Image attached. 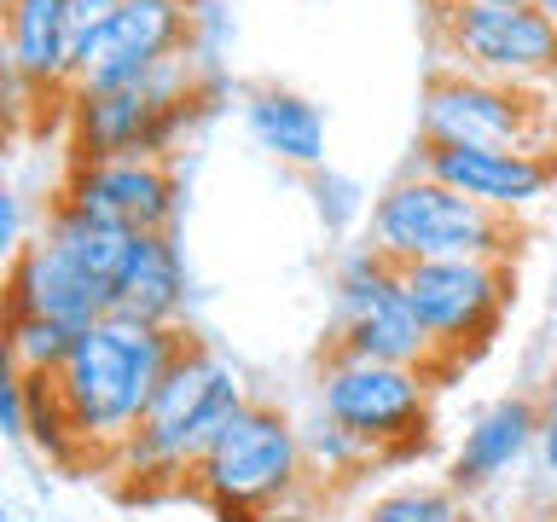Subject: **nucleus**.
Returning a JSON list of instances; mask_svg holds the SVG:
<instances>
[{"label":"nucleus","instance_id":"ddd939ff","mask_svg":"<svg viewBox=\"0 0 557 522\" xmlns=\"http://www.w3.org/2000/svg\"><path fill=\"white\" fill-rule=\"evenodd\" d=\"M59 198L128 233H174L186 191L163 157H104V163H70Z\"/></svg>","mask_w":557,"mask_h":522},{"label":"nucleus","instance_id":"f704fd0d","mask_svg":"<svg viewBox=\"0 0 557 522\" xmlns=\"http://www.w3.org/2000/svg\"><path fill=\"white\" fill-rule=\"evenodd\" d=\"M0 134H7V122H0Z\"/></svg>","mask_w":557,"mask_h":522},{"label":"nucleus","instance_id":"20e7f679","mask_svg":"<svg viewBox=\"0 0 557 522\" xmlns=\"http://www.w3.org/2000/svg\"><path fill=\"white\" fill-rule=\"evenodd\" d=\"M366 244L389 256L395 268L412 261H453V256H482V261H517L522 226L494 215V209L459 198L424 169H407L372 198L366 215Z\"/></svg>","mask_w":557,"mask_h":522},{"label":"nucleus","instance_id":"6ab92c4d","mask_svg":"<svg viewBox=\"0 0 557 522\" xmlns=\"http://www.w3.org/2000/svg\"><path fill=\"white\" fill-rule=\"evenodd\" d=\"M41 238L59 244V250L76 261L94 285H104V296H111V285H116V273H122V261H128L139 233H128V226H116V221H104V215H87V209H76L70 198H59V203L47 209Z\"/></svg>","mask_w":557,"mask_h":522},{"label":"nucleus","instance_id":"423d86ee","mask_svg":"<svg viewBox=\"0 0 557 522\" xmlns=\"http://www.w3.org/2000/svg\"><path fill=\"white\" fill-rule=\"evenodd\" d=\"M430 29L442 70L522 87V94L546 99L557 87V29L540 17L529 0L511 7H487V0H430Z\"/></svg>","mask_w":557,"mask_h":522},{"label":"nucleus","instance_id":"c756f323","mask_svg":"<svg viewBox=\"0 0 557 522\" xmlns=\"http://www.w3.org/2000/svg\"><path fill=\"white\" fill-rule=\"evenodd\" d=\"M529 7H534L540 17H546V24H552V29H557V0H529Z\"/></svg>","mask_w":557,"mask_h":522},{"label":"nucleus","instance_id":"0eeeda50","mask_svg":"<svg viewBox=\"0 0 557 522\" xmlns=\"http://www.w3.org/2000/svg\"><path fill=\"white\" fill-rule=\"evenodd\" d=\"M313 412L331 424L360 435L377 459L424 447L430 430V372L424 365H389V360H360L348 348H325L313 372Z\"/></svg>","mask_w":557,"mask_h":522},{"label":"nucleus","instance_id":"39448f33","mask_svg":"<svg viewBox=\"0 0 557 522\" xmlns=\"http://www.w3.org/2000/svg\"><path fill=\"white\" fill-rule=\"evenodd\" d=\"M186 487L215 517H250L261 505L308 494V459H302V424L273 407V400H244L226 418V430L203 447Z\"/></svg>","mask_w":557,"mask_h":522},{"label":"nucleus","instance_id":"393cba45","mask_svg":"<svg viewBox=\"0 0 557 522\" xmlns=\"http://www.w3.org/2000/svg\"><path fill=\"white\" fill-rule=\"evenodd\" d=\"M540 470H546V482L557 487V360L546 372V395H540V447H534Z\"/></svg>","mask_w":557,"mask_h":522},{"label":"nucleus","instance_id":"f8f14e48","mask_svg":"<svg viewBox=\"0 0 557 522\" xmlns=\"http://www.w3.org/2000/svg\"><path fill=\"white\" fill-rule=\"evenodd\" d=\"M418 169L453 186L459 198L494 209L505 221H522L557 186V146H424Z\"/></svg>","mask_w":557,"mask_h":522},{"label":"nucleus","instance_id":"2f4dec72","mask_svg":"<svg viewBox=\"0 0 557 522\" xmlns=\"http://www.w3.org/2000/svg\"><path fill=\"white\" fill-rule=\"evenodd\" d=\"M181 7H191V12H198V7H209V0H181Z\"/></svg>","mask_w":557,"mask_h":522},{"label":"nucleus","instance_id":"412c9836","mask_svg":"<svg viewBox=\"0 0 557 522\" xmlns=\"http://www.w3.org/2000/svg\"><path fill=\"white\" fill-rule=\"evenodd\" d=\"M302 459H308V482H355L366 464H377V452L360 442V435H348L343 424H331L325 412H313L302 424Z\"/></svg>","mask_w":557,"mask_h":522},{"label":"nucleus","instance_id":"9d476101","mask_svg":"<svg viewBox=\"0 0 557 522\" xmlns=\"http://www.w3.org/2000/svg\"><path fill=\"white\" fill-rule=\"evenodd\" d=\"M546 99L465 70H435L418 99V146H546ZM557 146V139H552Z\"/></svg>","mask_w":557,"mask_h":522},{"label":"nucleus","instance_id":"72a5a7b5","mask_svg":"<svg viewBox=\"0 0 557 522\" xmlns=\"http://www.w3.org/2000/svg\"><path fill=\"white\" fill-rule=\"evenodd\" d=\"M552 522H557V505H552Z\"/></svg>","mask_w":557,"mask_h":522},{"label":"nucleus","instance_id":"c85d7f7f","mask_svg":"<svg viewBox=\"0 0 557 522\" xmlns=\"http://www.w3.org/2000/svg\"><path fill=\"white\" fill-rule=\"evenodd\" d=\"M226 522H325L313 494H296V499H278V505H261L250 517H226Z\"/></svg>","mask_w":557,"mask_h":522},{"label":"nucleus","instance_id":"7ed1b4c3","mask_svg":"<svg viewBox=\"0 0 557 522\" xmlns=\"http://www.w3.org/2000/svg\"><path fill=\"white\" fill-rule=\"evenodd\" d=\"M209 111V87L198 76V52L157 64L146 82L104 87V94L64 99L70 163H104V157H174L181 134Z\"/></svg>","mask_w":557,"mask_h":522},{"label":"nucleus","instance_id":"a211bd4d","mask_svg":"<svg viewBox=\"0 0 557 522\" xmlns=\"http://www.w3.org/2000/svg\"><path fill=\"white\" fill-rule=\"evenodd\" d=\"M244 128L268 157L290 169H325V111L290 87H256L244 99Z\"/></svg>","mask_w":557,"mask_h":522},{"label":"nucleus","instance_id":"cd10ccee","mask_svg":"<svg viewBox=\"0 0 557 522\" xmlns=\"http://www.w3.org/2000/svg\"><path fill=\"white\" fill-rule=\"evenodd\" d=\"M116 7H122V0H70V41L87 47L104 24H111Z\"/></svg>","mask_w":557,"mask_h":522},{"label":"nucleus","instance_id":"2eb2a0df","mask_svg":"<svg viewBox=\"0 0 557 522\" xmlns=\"http://www.w3.org/2000/svg\"><path fill=\"white\" fill-rule=\"evenodd\" d=\"M540 447V400L529 395H499L494 407H482L476 418L465 424L459 447H453V464H447V487L459 494H487L499 487L511 470H522Z\"/></svg>","mask_w":557,"mask_h":522},{"label":"nucleus","instance_id":"f03ea898","mask_svg":"<svg viewBox=\"0 0 557 522\" xmlns=\"http://www.w3.org/2000/svg\"><path fill=\"white\" fill-rule=\"evenodd\" d=\"M244 400L250 395H244V377L233 372V360H221L215 348L186 337V348L174 355L163 383H157L146 418H139L128 442L104 459V470L122 476L128 494L186 487L191 464L203 459V447L226 430V418H233Z\"/></svg>","mask_w":557,"mask_h":522},{"label":"nucleus","instance_id":"a878e982","mask_svg":"<svg viewBox=\"0 0 557 522\" xmlns=\"http://www.w3.org/2000/svg\"><path fill=\"white\" fill-rule=\"evenodd\" d=\"M35 111V99H29V87L17 82V64H12V52H7V35H0V122H24Z\"/></svg>","mask_w":557,"mask_h":522},{"label":"nucleus","instance_id":"f3484780","mask_svg":"<svg viewBox=\"0 0 557 522\" xmlns=\"http://www.w3.org/2000/svg\"><path fill=\"white\" fill-rule=\"evenodd\" d=\"M186 256L174 233H139L128 261H122L116 285H111V313L134 325H163L181 331L186 320Z\"/></svg>","mask_w":557,"mask_h":522},{"label":"nucleus","instance_id":"bb28decb","mask_svg":"<svg viewBox=\"0 0 557 522\" xmlns=\"http://www.w3.org/2000/svg\"><path fill=\"white\" fill-rule=\"evenodd\" d=\"M24 233H29V221H24V198H17L12 186H0V268H7V261L29 244Z\"/></svg>","mask_w":557,"mask_h":522},{"label":"nucleus","instance_id":"473e14b6","mask_svg":"<svg viewBox=\"0 0 557 522\" xmlns=\"http://www.w3.org/2000/svg\"><path fill=\"white\" fill-rule=\"evenodd\" d=\"M487 7H511V0H487Z\"/></svg>","mask_w":557,"mask_h":522},{"label":"nucleus","instance_id":"aec40b11","mask_svg":"<svg viewBox=\"0 0 557 522\" xmlns=\"http://www.w3.org/2000/svg\"><path fill=\"white\" fill-rule=\"evenodd\" d=\"M82 331L64 325V320H47V313H0V343L17 355L29 377H52L59 365L70 360Z\"/></svg>","mask_w":557,"mask_h":522},{"label":"nucleus","instance_id":"4468645a","mask_svg":"<svg viewBox=\"0 0 557 522\" xmlns=\"http://www.w3.org/2000/svg\"><path fill=\"white\" fill-rule=\"evenodd\" d=\"M0 313H47V320H64V325L87 331L94 320L111 313V296H104V285H94L59 244L29 238L24 250L7 261V278H0Z\"/></svg>","mask_w":557,"mask_h":522},{"label":"nucleus","instance_id":"1a4fd4ad","mask_svg":"<svg viewBox=\"0 0 557 522\" xmlns=\"http://www.w3.org/2000/svg\"><path fill=\"white\" fill-rule=\"evenodd\" d=\"M331 308H337V337L331 348H348L360 360H389V365H424L435 377V348L418 325L407 302L400 268L389 256H377L372 244H348L331 273Z\"/></svg>","mask_w":557,"mask_h":522},{"label":"nucleus","instance_id":"f257e3e1","mask_svg":"<svg viewBox=\"0 0 557 522\" xmlns=\"http://www.w3.org/2000/svg\"><path fill=\"white\" fill-rule=\"evenodd\" d=\"M181 348H186V331L134 325V320H116V313H104L76 337L70 360L52 372V389L64 400L87 464L104 470V459L134 435Z\"/></svg>","mask_w":557,"mask_h":522},{"label":"nucleus","instance_id":"7c9ffc66","mask_svg":"<svg viewBox=\"0 0 557 522\" xmlns=\"http://www.w3.org/2000/svg\"><path fill=\"white\" fill-rule=\"evenodd\" d=\"M546 134L557 139V87H552V94H546Z\"/></svg>","mask_w":557,"mask_h":522},{"label":"nucleus","instance_id":"9b49d317","mask_svg":"<svg viewBox=\"0 0 557 522\" xmlns=\"http://www.w3.org/2000/svg\"><path fill=\"white\" fill-rule=\"evenodd\" d=\"M198 12L181 0H122L87 47H76V82L70 94H104V87L146 82L157 64L191 52Z\"/></svg>","mask_w":557,"mask_h":522},{"label":"nucleus","instance_id":"dca6fc26","mask_svg":"<svg viewBox=\"0 0 557 522\" xmlns=\"http://www.w3.org/2000/svg\"><path fill=\"white\" fill-rule=\"evenodd\" d=\"M0 35L17 64V82L35 104H64L76 82V41H70V0H0Z\"/></svg>","mask_w":557,"mask_h":522},{"label":"nucleus","instance_id":"5701e85b","mask_svg":"<svg viewBox=\"0 0 557 522\" xmlns=\"http://www.w3.org/2000/svg\"><path fill=\"white\" fill-rule=\"evenodd\" d=\"M313 209H320L325 233H348L355 221L372 215V203H366V191L348 181L337 169H313Z\"/></svg>","mask_w":557,"mask_h":522},{"label":"nucleus","instance_id":"6e6552de","mask_svg":"<svg viewBox=\"0 0 557 522\" xmlns=\"http://www.w3.org/2000/svg\"><path fill=\"white\" fill-rule=\"evenodd\" d=\"M400 285H407V302L435 348V377L482 355L517 302L511 261H482V256L412 261V268H400Z\"/></svg>","mask_w":557,"mask_h":522},{"label":"nucleus","instance_id":"4be33fe9","mask_svg":"<svg viewBox=\"0 0 557 522\" xmlns=\"http://www.w3.org/2000/svg\"><path fill=\"white\" fill-rule=\"evenodd\" d=\"M360 522H476L470 499L459 487H435V482H400L389 494H377L360 511Z\"/></svg>","mask_w":557,"mask_h":522},{"label":"nucleus","instance_id":"b1692460","mask_svg":"<svg viewBox=\"0 0 557 522\" xmlns=\"http://www.w3.org/2000/svg\"><path fill=\"white\" fill-rule=\"evenodd\" d=\"M24 412H29V372L0 343V435L7 442H24Z\"/></svg>","mask_w":557,"mask_h":522}]
</instances>
